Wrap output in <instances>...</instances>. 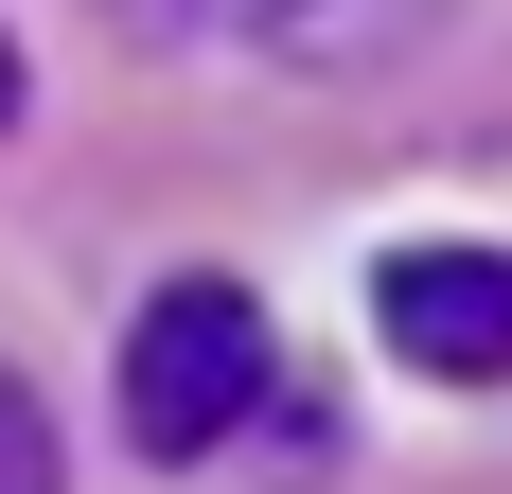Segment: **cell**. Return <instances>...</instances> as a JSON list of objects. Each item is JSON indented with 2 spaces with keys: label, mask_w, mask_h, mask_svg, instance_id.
<instances>
[{
  "label": "cell",
  "mask_w": 512,
  "mask_h": 494,
  "mask_svg": "<svg viewBox=\"0 0 512 494\" xmlns=\"http://www.w3.org/2000/svg\"><path fill=\"white\" fill-rule=\"evenodd\" d=\"M265 406V300L248 283H159L124 318V442L142 459H212Z\"/></svg>",
  "instance_id": "1"
},
{
  "label": "cell",
  "mask_w": 512,
  "mask_h": 494,
  "mask_svg": "<svg viewBox=\"0 0 512 494\" xmlns=\"http://www.w3.org/2000/svg\"><path fill=\"white\" fill-rule=\"evenodd\" d=\"M371 336L424 389H495L512 371V247H389L371 265Z\"/></svg>",
  "instance_id": "2"
},
{
  "label": "cell",
  "mask_w": 512,
  "mask_h": 494,
  "mask_svg": "<svg viewBox=\"0 0 512 494\" xmlns=\"http://www.w3.org/2000/svg\"><path fill=\"white\" fill-rule=\"evenodd\" d=\"M424 18H442V0H248V36L283 53V71H389Z\"/></svg>",
  "instance_id": "3"
},
{
  "label": "cell",
  "mask_w": 512,
  "mask_h": 494,
  "mask_svg": "<svg viewBox=\"0 0 512 494\" xmlns=\"http://www.w3.org/2000/svg\"><path fill=\"white\" fill-rule=\"evenodd\" d=\"M0 494H53V406L0 371Z\"/></svg>",
  "instance_id": "4"
},
{
  "label": "cell",
  "mask_w": 512,
  "mask_h": 494,
  "mask_svg": "<svg viewBox=\"0 0 512 494\" xmlns=\"http://www.w3.org/2000/svg\"><path fill=\"white\" fill-rule=\"evenodd\" d=\"M0 124H18V36H0Z\"/></svg>",
  "instance_id": "5"
},
{
  "label": "cell",
  "mask_w": 512,
  "mask_h": 494,
  "mask_svg": "<svg viewBox=\"0 0 512 494\" xmlns=\"http://www.w3.org/2000/svg\"><path fill=\"white\" fill-rule=\"evenodd\" d=\"M124 18H142V36H159V18H177V0H124Z\"/></svg>",
  "instance_id": "6"
}]
</instances>
